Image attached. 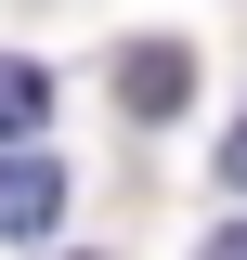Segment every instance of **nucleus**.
<instances>
[{"instance_id": "1", "label": "nucleus", "mask_w": 247, "mask_h": 260, "mask_svg": "<svg viewBox=\"0 0 247 260\" xmlns=\"http://www.w3.org/2000/svg\"><path fill=\"white\" fill-rule=\"evenodd\" d=\"M52 221H65V169H52V156H0V234L39 247Z\"/></svg>"}, {"instance_id": "2", "label": "nucleus", "mask_w": 247, "mask_h": 260, "mask_svg": "<svg viewBox=\"0 0 247 260\" xmlns=\"http://www.w3.org/2000/svg\"><path fill=\"white\" fill-rule=\"evenodd\" d=\"M182 91H195V52H169V39H130L117 52V104L130 117H169Z\"/></svg>"}, {"instance_id": "3", "label": "nucleus", "mask_w": 247, "mask_h": 260, "mask_svg": "<svg viewBox=\"0 0 247 260\" xmlns=\"http://www.w3.org/2000/svg\"><path fill=\"white\" fill-rule=\"evenodd\" d=\"M39 117H52V78H39L26 52H0V143H26Z\"/></svg>"}, {"instance_id": "4", "label": "nucleus", "mask_w": 247, "mask_h": 260, "mask_svg": "<svg viewBox=\"0 0 247 260\" xmlns=\"http://www.w3.org/2000/svg\"><path fill=\"white\" fill-rule=\"evenodd\" d=\"M221 182H234V195H247V130H234V143H221Z\"/></svg>"}, {"instance_id": "5", "label": "nucleus", "mask_w": 247, "mask_h": 260, "mask_svg": "<svg viewBox=\"0 0 247 260\" xmlns=\"http://www.w3.org/2000/svg\"><path fill=\"white\" fill-rule=\"evenodd\" d=\"M208 260H247V221H234V234H208Z\"/></svg>"}]
</instances>
